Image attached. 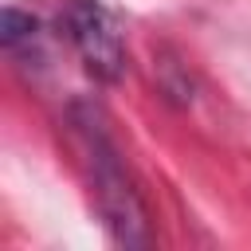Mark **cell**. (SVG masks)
<instances>
[{
  "label": "cell",
  "mask_w": 251,
  "mask_h": 251,
  "mask_svg": "<svg viewBox=\"0 0 251 251\" xmlns=\"http://www.w3.org/2000/svg\"><path fill=\"white\" fill-rule=\"evenodd\" d=\"M55 24L94 82H118L126 75V35L102 0H63Z\"/></svg>",
  "instance_id": "cell-2"
},
{
  "label": "cell",
  "mask_w": 251,
  "mask_h": 251,
  "mask_svg": "<svg viewBox=\"0 0 251 251\" xmlns=\"http://www.w3.org/2000/svg\"><path fill=\"white\" fill-rule=\"evenodd\" d=\"M71 126L78 133L82 165H86L90 192H94V204H98L106 231L122 247H145L149 243V216H145L141 192H137L126 161H122V149L106 126V114L94 102H75Z\"/></svg>",
  "instance_id": "cell-1"
},
{
  "label": "cell",
  "mask_w": 251,
  "mask_h": 251,
  "mask_svg": "<svg viewBox=\"0 0 251 251\" xmlns=\"http://www.w3.org/2000/svg\"><path fill=\"white\" fill-rule=\"evenodd\" d=\"M39 20L31 16V12H24V8H16V4H8L4 8V47L12 51V55H31V59H39Z\"/></svg>",
  "instance_id": "cell-3"
}]
</instances>
